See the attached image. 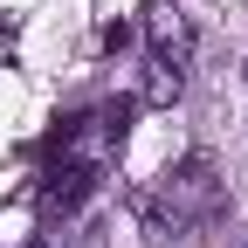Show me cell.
<instances>
[{
	"label": "cell",
	"mask_w": 248,
	"mask_h": 248,
	"mask_svg": "<svg viewBox=\"0 0 248 248\" xmlns=\"http://www.w3.org/2000/svg\"><path fill=\"white\" fill-rule=\"evenodd\" d=\"M214 207H221V166H214L207 152H186L179 166L159 172V186L131 193V214H138V228H145L152 248H166V241H179L186 228H200Z\"/></svg>",
	"instance_id": "cell-1"
},
{
	"label": "cell",
	"mask_w": 248,
	"mask_h": 248,
	"mask_svg": "<svg viewBox=\"0 0 248 248\" xmlns=\"http://www.w3.org/2000/svg\"><path fill=\"white\" fill-rule=\"evenodd\" d=\"M131 117H138V97H110L83 117H62L55 138H48V166H83V172L117 166L124 138H131Z\"/></svg>",
	"instance_id": "cell-2"
},
{
	"label": "cell",
	"mask_w": 248,
	"mask_h": 248,
	"mask_svg": "<svg viewBox=\"0 0 248 248\" xmlns=\"http://www.w3.org/2000/svg\"><path fill=\"white\" fill-rule=\"evenodd\" d=\"M145 42H152V62L186 69V55H193V21H186L172 0H152L145 7Z\"/></svg>",
	"instance_id": "cell-3"
},
{
	"label": "cell",
	"mask_w": 248,
	"mask_h": 248,
	"mask_svg": "<svg viewBox=\"0 0 248 248\" xmlns=\"http://www.w3.org/2000/svg\"><path fill=\"white\" fill-rule=\"evenodd\" d=\"M179 90H186V69H172V62H145L138 104H152V110H172V104H179Z\"/></svg>",
	"instance_id": "cell-4"
}]
</instances>
